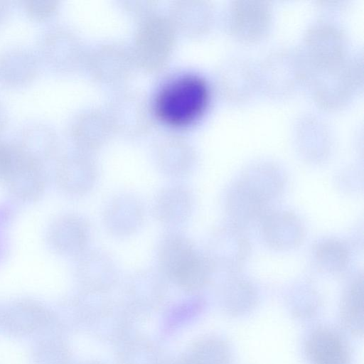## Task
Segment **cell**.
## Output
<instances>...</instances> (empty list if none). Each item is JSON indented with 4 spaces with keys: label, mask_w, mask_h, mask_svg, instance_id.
<instances>
[{
    "label": "cell",
    "mask_w": 364,
    "mask_h": 364,
    "mask_svg": "<svg viewBox=\"0 0 364 364\" xmlns=\"http://www.w3.org/2000/svg\"><path fill=\"white\" fill-rule=\"evenodd\" d=\"M221 85L232 104H243L259 92L256 62L243 55H232L225 62Z\"/></svg>",
    "instance_id": "4fadbf2b"
},
{
    "label": "cell",
    "mask_w": 364,
    "mask_h": 364,
    "mask_svg": "<svg viewBox=\"0 0 364 364\" xmlns=\"http://www.w3.org/2000/svg\"><path fill=\"white\" fill-rule=\"evenodd\" d=\"M339 318L346 331L360 336L363 331V277L354 278L346 287L340 304Z\"/></svg>",
    "instance_id": "ffe728a7"
},
{
    "label": "cell",
    "mask_w": 364,
    "mask_h": 364,
    "mask_svg": "<svg viewBox=\"0 0 364 364\" xmlns=\"http://www.w3.org/2000/svg\"><path fill=\"white\" fill-rule=\"evenodd\" d=\"M198 251L188 236L178 230H171L159 242L157 269L172 282Z\"/></svg>",
    "instance_id": "9a60e30c"
},
{
    "label": "cell",
    "mask_w": 364,
    "mask_h": 364,
    "mask_svg": "<svg viewBox=\"0 0 364 364\" xmlns=\"http://www.w3.org/2000/svg\"><path fill=\"white\" fill-rule=\"evenodd\" d=\"M267 203L241 179L229 188L225 198V208L231 223L240 228L262 220L268 213Z\"/></svg>",
    "instance_id": "2e32d148"
},
{
    "label": "cell",
    "mask_w": 364,
    "mask_h": 364,
    "mask_svg": "<svg viewBox=\"0 0 364 364\" xmlns=\"http://www.w3.org/2000/svg\"><path fill=\"white\" fill-rule=\"evenodd\" d=\"M299 292H294L291 301L292 313L301 318H308L316 314L318 296L309 287H299Z\"/></svg>",
    "instance_id": "83f0119b"
},
{
    "label": "cell",
    "mask_w": 364,
    "mask_h": 364,
    "mask_svg": "<svg viewBox=\"0 0 364 364\" xmlns=\"http://www.w3.org/2000/svg\"><path fill=\"white\" fill-rule=\"evenodd\" d=\"M78 274L85 291L92 294H108L119 279L114 260L100 250H91L82 254Z\"/></svg>",
    "instance_id": "5bb4252c"
},
{
    "label": "cell",
    "mask_w": 364,
    "mask_h": 364,
    "mask_svg": "<svg viewBox=\"0 0 364 364\" xmlns=\"http://www.w3.org/2000/svg\"><path fill=\"white\" fill-rule=\"evenodd\" d=\"M85 294L86 320L92 336L117 345L130 336L135 316L122 300L110 299L107 294Z\"/></svg>",
    "instance_id": "5b68a950"
},
{
    "label": "cell",
    "mask_w": 364,
    "mask_h": 364,
    "mask_svg": "<svg viewBox=\"0 0 364 364\" xmlns=\"http://www.w3.org/2000/svg\"><path fill=\"white\" fill-rule=\"evenodd\" d=\"M274 9L264 0H232L225 14L230 36L237 42L252 44L264 40L274 23Z\"/></svg>",
    "instance_id": "8992f818"
},
{
    "label": "cell",
    "mask_w": 364,
    "mask_h": 364,
    "mask_svg": "<svg viewBox=\"0 0 364 364\" xmlns=\"http://www.w3.org/2000/svg\"><path fill=\"white\" fill-rule=\"evenodd\" d=\"M256 65L259 92L268 97L284 98L305 86L307 70L297 47L274 48Z\"/></svg>",
    "instance_id": "7a4b0ae2"
},
{
    "label": "cell",
    "mask_w": 364,
    "mask_h": 364,
    "mask_svg": "<svg viewBox=\"0 0 364 364\" xmlns=\"http://www.w3.org/2000/svg\"><path fill=\"white\" fill-rule=\"evenodd\" d=\"M214 272L206 255L198 251L172 283L187 294H198L211 282Z\"/></svg>",
    "instance_id": "603a6c76"
},
{
    "label": "cell",
    "mask_w": 364,
    "mask_h": 364,
    "mask_svg": "<svg viewBox=\"0 0 364 364\" xmlns=\"http://www.w3.org/2000/svg\"><path fill=\"white\" fill-rule=\"evenodd\" d=\"M188 296L171 306L166 313V330L171 331L200 314L205 301L198 294H188Z\"/></svg>",
    "instance_id": "4316f807"
},
{
    "label": "cell",
    "mask_w": 364,
    "mask_h": 364,
    "mask_svg": "<svg viewBox=\"0 0 364 364\" xmlns=\"http://www.w3.org/2000/svg\"><path fill=\"white\" fill-rule=\"evenodd\" d=\"M87 364H104V363H102L100 362H96V361H92L91 363H87Z\"/></svg>",
    "instance_id": "1f68e13d"
},
{
    "label": "cell",
    "mask_w": 364,
    "mask_h": 364,
    "mask_svg": "<svg viewBox=\"0 0 364 364\" xmlns=\"http://www.w3.org/2000/svg\"><path fill=\"white\" fill-rule=\"evenodd\" d=\"M304 350L309 364H352L346 339L330 326H321L311 330L304 341Z\"/></svg>",
    "instance_id": "8fae6325"
},
{
    "label": "cell",
    "mask_w": 364,
    "mask_h": 364,
    "mask_svg": "<svg viewBox=\"0 0 364 364\" xmlns=\"http://www.w3.org/2000/svg\"><path fill=\"white\" fill-rule=\"evenodd\" d=\"M67 167L63 175L65 186L70 192L85 195L92 191L98 180L95 166L87 161H77Z\"/></svg>",
    "instance_id": "484cf974"
},
{
    "label": "cell",
    "mask_w": 364,
    "mask_h": 364,
    "mask_svg": "<svg viewBox=\"0 0 364 364\" xmlns=\"http://www.w3.org/2000/svg\"><path fill=\"white\" fill-rule=\"evenodd\" d=\"M257 299L255 287L242 277H229L220 288L221 307L225 313L232 317L248 314L255 308Z\"/></svg>",
    "instance_id": "ac0fdd59"
},
{
    "label": "cell",
    "mask_w": 364,
    "mask_h": 364,
    "mask_svg": "<svg viewBox=\"0 0 364 364\" xmlns=\"http://www.w3.org/2000/svg\"><path fill=\"white\" fill-rule=\"evenodd\" d=\"M189 364H231L232 353L225 339L203 336L193 342L183 354Z\"/></svg>",
    "instance_id": "44dd1931"
},
{
    "label": "cell",
    "mask_w": 364,
    "mask_h": 364,
    "mask_svg": "<svg viewBox=\"0 0 364 364\" xmlns=\"http://www.w3.org/2000/svg\"><path fill=\"white\" fill-rule=\"evenodd\" d=\"M262 235L268 246L285 250L297 247L304 236V226L296 215L287 211L267 213L262 219Z\"/></svg>",
    "instance_id": "e0dca14e"
},
{
    "label": "cell",
    "mask_w": 364,
    "mask_h": 364,
    "mask_svg": "<svg viewBox=\"0 0 364 364\" xmlns=\"http://www.w3.org/2000/svg\"><path fill=\"white\" fill-rule=\"evenodd\" d=\"M291 134L296 149L308 161H323L333 150V131L328 123L316 113L306 112L297 117Z\"/></svg>",
    "instance_id": "ba28073f"
},
{
    "label": "cell",
    "mask_w": 364,
    "mask_h": 364,
    "mask_svg": "<svg viewBox=\"0 0 364 364\" xmlns=\"http://www.w3.org/2000/svg\"><path fill=\"white\" fill-rule=\"evenodd\" d=\"M17 154L14 148L0 144V176L9 174L15 168L18 159Z\"/></svg>",
    "instance_id": "f1b7e54d"
},
{
    "label": "cell",
    "mask_w": 364,
    "mask_h": 364,
    "mask_svg": "<svg viewBox=\"0 0 364 364\" xmlns=\"http://www.w3.org/2000/svg\"><path fill=\"white\" fill-rule=\"evenodd\" d=\"M362 85V55L352 51L339 63L309 72L304 87L318 107L334 111L350 103Z\"/></svg>",
    "instance_id": "6da1fadb"
},
{
    "label": "cell",
    "mask_w": 364,
    "mask_h": 364,
    "mask_svg": "<svg viewBox=\"0 0 364 364\" xmlns=\"http://www.w3.org/2000/svg\"><path fill=\"white\" fill-rule=\"evenodd\" d=\"M28 9L35 14H46L52 8L50 4H48V1L46 2L42 1L38 3V1H33L28 5Z\"/></svg>",
    "instance_id": "f546056e"
},
{
    "label": "cell",
    "mask_w": 364,
    "mask_h": 364,
    "mask_svg": "<svg viewBox=\"0 0 364 364\" xmlns=\"http://www.w3.org/2000/svg\"><path fill=\"white\" fill-rule=\"evenodd\" d=\"M61 247L72 254L85 252L90 239V228L87 220L79 216H70L62 223Z\"/></svg>",
    "instance_id": "d4e9b609"
},
{
    "label": "cell",
    "mask_w": 364,
    "mask_h": 364,
    "mask_svg": "<svg viewBox=\"0 0 364 364\" xmlns=\"http://www.w3.org/2000/svg\"><path fill=\"white\" fill-rule=\"evenodd\" d=\"M117 346V364H161L164 359L159 347L144 336H129Z\"/></svg>",
    "instance_id": "7402d4cb"
},
{
    "label": "cell",
    "mask_w": 364,
    "mask_h": 364,
    "mask_svg": "<svg viewBox=\"0 0 364 364\" xmlns=\"http://www.w3.org/2000/svg\"><path fill=\"white\" fill-rule=\"evenodd\" d=\"M267 202L277 197L284 185V173L275 164L259 161L249 166L240 178Z\"/></svg>",
    "instance_id": "d6986e66"
},
{
    "label": "cell",
    "mask_w": 364,
    "mask_h": 364,
    "mask_svg": "<svg viewBox=\"0 0 364 364\" xmlns=\"http://www.w3.org/2000/svg\"><path fill=\"white\" fill-rule=\"evenodd\" d=\"M195 206L192 191L181 183H173L162 188L154 198L152 212L161 224L173 228L186 223Z\"/></svg>",
    "instance_id": "7c38bea8"
},
{
    "label": "cell",
    "mask_w": 364,
    "mask_h": 364,
    "mask_svg": "<svg viewBox=\"0 0 364 364\" xmlns=\"http://www.w3.org/2000/svg\"><path fill=\"white\" fill-rule=\"evenodd\" d=\"M250 252L248 239L240 228L229 223L216 228L208 240L205 253L215 271L238 270Z\"/></svg>",
    "instance_id": "9c48e42d"
},
{
    "label": "cell",
    "mask_w": 364,
    "mask_h": 364,
    "mask_svg": "<svg viewBox=\"0 0 364 364\" xmlns=\"http://www.w3.org/2000/svg\"><path fill=\"white\" fill-rule=\"evenodd\" d=\"M297 48L304 61L307 74L339 63L353 51L345 29L328 18H319L310 23Z\"/></svg>",
    "instance_id": "277c9868"
},
{
    "label": "cell",
    "mask_w": 364,
    "mask_h": 364,
    "mask_svg": "<svg viewBox=\"0 0 364 364\" xmlns=\"http://www.w3.org/2000/svg\"><path fill=\"white\" fill-rule=\"evenodd\" d=\"M313 258L316 267L323 272L338 273L348 264L350 252L342 241L328 238L315 245Z\"/></svg>",
    "instance_id": "cb8c5ba5"
},
{
    "label": "cell",
    "mask_w": 364,
    "mask_h": 364,
    "mask_svg": "<svg viewBox=\"0 0 364 364\" xmlns=\"http://www.w3.org/2000/svg\"><path fill=\"white\" fill-rule=\"evenodd\" d=\"M145 218L143 202L132 193H122L113 196L106 203L102 212L105 230L118 239L134 235L143 226Z\"/></svg>",
    "instance_id": "30bf717a"
},
{
    "label": "cell",
    "mask_w": 364,
    "mask_h": 364,
    "mask_svg": "<svg viewBox=\"0 0 364 364\" xmlns=\"http://www.w3.org/2000/svg\"><path fill=\"white\" fill-rule=\"evenodd\" d=\"M168 282L157 268L139 269L127 277L122 300L135 317L150 314L162 305Z\"/></svg>",
    "instance_id": "52a82bcc"
},
{
    "label": "cell",
    "mask_w": 364,
    "mask_h": 364,
    "mask_svg": "<svg viewBox=\"0 0 364 364\" xmlns=\"http://www.w3.org/2000/svg\"><path fill=\"white\" fill-rule=\"evenodd\" d=\"M210 97L209 85L203 77L196 75L181 76L160 91L156 101V112L169 124H188L203 113Z\"/></svg>",
    "instance_id": "3957f363"
},
{
    "label": "cell",
    "mask_w": 364,
    "mask_h": 364,
    "mask_svg": "<svg viewBox=\"0 0 364 364\" xmlns=\"http://www.w3.org/2000/svg\"><path fill=\"white\" fill-rule=\"evenodd\" d=\"M161 364H189L183 355L164 358Z\"/></svg>",
    "instance_id": "4dcf8cb0"
}]
</instances>
